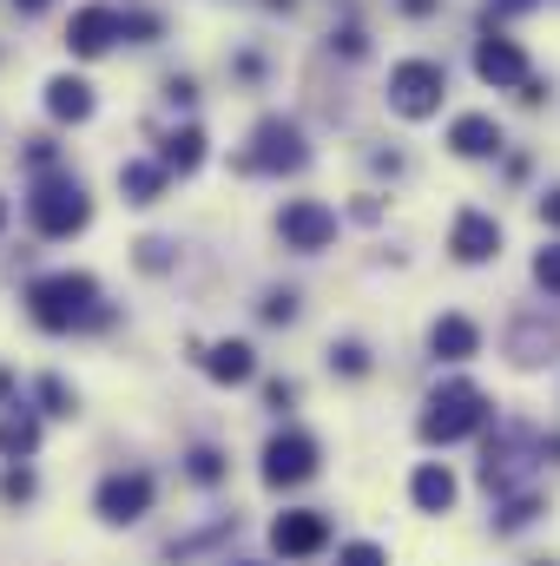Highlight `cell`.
Instances as JSON below:
<instances>
[{
    "instance_id": "1",
    "label": "cell",
    "mask_w": 560,
    "mask_h": 566,
    "mask_svg": "<svg viewBox=\"0 0 560 566\" xmlns=\"http://www.w3.org/2000/svg\"><path fill=\"white\" fill-rule=\"evenodd\" d=\"M27 310H33V323H40V329H53V336L106 323L100 283L86 277V271H53V277H33V283H27Z\"/></svg>"
},
{
    "instance_id": "2",
    "label": "cell",
    "mask_w": 560,
    "mask_h": 566,
    "mask_svg": "<svg viewBox=\"0 0 560 566\" xmlns=\"http://www.w3.org/2000/svg\"><path fill=\"white\" fill-rule=\"evenodd\" d=\"M488 396L468 382V376H455V382H442L428 402H422V416H416V434L428 441V448H455V441H468L475 428H488Z\"/></svg>"
},
{
    "instance_id": "3",
    "label": "cell",
    "mask_w": 560,
    "mask_h": 566,
    "mask_svg": "<svg viewBox=\"0 0 560 566\" xmlns=\"http://www.w3.org/2000/svg\"><path fill=\"white\" fill-rule=\"evenodd\" d=\"M535 454H548V441H541L535 428L501 422L495 428V441H488V454H481V488H488V494H515V488L528 481Z\"/></svg>"
},
{
    "instance_id": "4",
    "label": "cell",
    "mask_w": 560,
    "mask_h": 566,
    "mask_svg": "<svg viewBox=\"0 0 560 566\" xmlns=\"http://www.w3.org/2000/svg\"><path fill=\"white\" fill-rule=\"evenodd\" d=\"M27 218H33V231H40V238H73V231H86L93 198H86V185H80V178H40V185H33V198H27Z\"/></svg>"
},
{
    "instance_id": "5",
    "label": "cell",
    "mask_w": 560,
    "mask_h": 566,
    "mask_svg": "<svg viewBox=\"0 0 560 566\" xmlns=\"http://www.w3.org/2000/svg\"><path fill=\"white\" fill-rule=\"evenodd\" d=\"M442 93H448L442 60H403V66H390V113L428 119V113H442Z\"/></svg>"
},
{
    "instance_id": "6",
    "label": "cell",
    "mask_w": 560,
    "mask_h": 566,
    "mask_svg": "<svg viewBox=\"0 0 560 566\" xmlns=\"http://www.w3.org/2000/svg\"><path fill=\"white\" fill-rule=\"evenodd\" d=\"M245 165L251 171H303L310 165V145H303V126L297 119H258V133H251V151H245Z\"/></svg>"
},
{
    "instance_id": "7",
    "label": "cell",
    "mask_w": 560,
    "mask_h": 566,
    "mask_svg": "<svg viewBox=\"0 0 560 566\" xmlns=\"http://www.w3.org/2000/svg\"><path fill=\"white\" fill-rule=\"evenodd\" d=\"M93 507H100V521L106 527H133L152 514V474L133 468V474H106L100 481V494H93Z\"/></svg>"
},
{
    "instance_id": "8",
    "label": "cell",
    "mask_w": 560,
    "mask_h": 566,
    "mask_svg": "<svg viewBox=\"0 0 560 566\" xmlns=\"http://www.w3.org/2000/svg\"><path fill=\"white\" fill-rule=\"evenodd\" d=\"M317 474V441L303 434V428H283L265 441V481L271 488H297V481H310Z\"/></svg>"
},
{
    "instance_id": "9",
    "label": "cell",
    "mask_w": 560,
    "mask_h": 566,
    "mask_svg": "<svg viewBox=\"0 0 560 566\" xmlns=\"http://www.w3.org/2000/svg\"><path fill=\"white\" fill-rule=\"evenodd\" d=\"M271 547H278L283 560H310V554L330 547V521L317 507H290V514L271 521Z\"/></svg>"
},
{
    "instance_id": "10",
    "label": "cell",
    "mask_w": 560,
    "mask_h": 566,
    "mask_svg": "<svg viewBox=\"0 0 560 566\" xmlns=\"http://www.w3.org/2000/svg\"><path fill=\"white\" fill-rule=\"evenodd\" d=\"M278 231L290 251H323V244H336V211L317 205V198H297V205H283Z\"/></svg>"
},
{
    "instance_id": "11",
    "label": "cell",
    "mask_w": 560,
    "mask_h": 566,
    "mask_svg": "<svg viewBox=\"0 0 560 566\" xmlns=\"http://www.w3.org/2000/svg\"><path fill=\"white\" fill-rule=\"evenodd\" d=\"M475 73L488 80V86H528L535 73H528V53L515 46V40H501V33H481L475 40Z\"/></svg>"
},
{
    "instance_id": "12",
    "label": "cell",
    "mask_w": 560,
    "mask_h": 566,
    "mask_svg": "<svg viewBox=\"0 0 560 566\" xmlns=\"http://www.w3.org/2000/svg\"><path fill=\"white\" fill-rule=\"evenodd\" d=\"M448 251H455L462 264H488V258H501V224H495L488 211H455Z\"/></svg>"
},
{
    "instance_id": "13",
    "label": "cell",
    "mask_w": 560,
    "mask_h": 566,
    "mask_svg": "<svg viewBox=\"0 0 560 566\" xmlns=\"http://www.w3.org/2000/svg\"><path fill=\"white\" fill-rule=\"evenodd\" d=\"M113 40H126V33H120V7H80L73 27H66V46H73L80 60H100Z\"/></svg>"
},
{
    "instance_id": "14",
    "label": "cell",
    "mask_w": 560,
    "mask_h": 566,
    "mask_svg": "<svg viewBox=\"0 0 560 566\" xmlns=\"http://www.w3.org/2000/svg\"><path fill=\"white\" fill-rule=\"evenodd\" d=\"M455 474H448V461H422L416 474H409V501H416L422 514H448L455 507Z\"/></svg>"
},
{
    "instance_id": "15",
    "label": "cell",
    "mask_w": 560,
    "mask_h": 566,
    "mask_svg": "<svg viewBox=\"0 0 560 566\" xmlns=\"http://www.w3.org/2000/svg\"><path fill=\"white\" fill-rule=\"evenodd\" d=\"M46 113H53L60 126H86V119H93V86H86V80H73V73L46 80Z\"/></svg>"
},
{
    "instance_id": "16",
    "label": "cell",
    "mask_w": 560,
    "mask_h": 566,
    "mask_svg": "<svg viewBox=\"0 0 560 566\" xmlns=\"http://www.w3.org/2000/svg\"><path fill=\"white\" fill-rule=\"evenodd\" d=\"M428 349H435V363H468V356L481 349V329H475L468 316H435Z\"/></svg>"
},
{
    "instance_id": "17",
    "label": "cell",
    "mask_w": 560,
    "mask_h": 566,
    "mask_svg": "<svg viewBox=\"0 0 560 566\" xmlns=\"http://www.w3.org/2000/svg\"><path fill=\"white\" fill-rule=\"evenodd\" d=\"M448 145H455V158H495V151H501V126H495L488 113H462V119L448 126Z\"/></svg>"
},
{
    "instance_id": "18",
    "label": "cell",
    "mask_w": 560,
    "mask_h": 566,
    "mask_svg": "<svg viewBox=\"0 0 560 566\" xmlns=\"http://www.w3.org/2000/svg\"><path fill=\"white\" fill-rule=\"evenodd\" d=\"M205 376H211V382H251V376H258L251 343H211V349H205Z\"/></svg>"
},
{
    "instance_id": "19",
    "label": "cell",
    "mask_w": 560,
    "mask_h": 566,
    "mask_svg": "<svg viewBox=\"0 0 560 566\" xmlns=\"http://www.w3.org/2000/svg\"><path fill=\"white\" fill-rule=\"evenodd\" d=\"M33 448H40V409H20V402H13V409L0 416V454H7V461H27Z\"/></svg>"
},
{
    "instance_id": "20",
    "label": "cell",
    "mask_w": 560,
    "mask_h": 566,
    "mask_svg": "<svg viewBox=\"0 0 560 566\" xmlns=\"http://www.w3.org/2000/svg\"><path fill=\"white\" fill-rule=\"evenodd\" d=\"M158 165H165V171H178V178H185V171H198V165H205V133H198V126L165 133V145H158Z\"/></svg>"
},
{
    "instance_id": "21",
    "label": "cell",
    "mask_w": 560,
    "mask_h": 566,
    "mask_svg": "<svg viewBox=\"0 0 560 566\" xmlns=\"http://www.w3.org/2000/svg\"><path fill=\"white\" fill-rule=\"evenodd\" d=\"M554 349H560V329H548V323H521V329H515V363H521V369L554 363Z\"/></svg>"
},
{
    "instance_id": "22",
    "label": "cell",
    "mask_w": 560,
    "mask_h": 566,
    "mask_svg": "<svg viewBox=\"0 0 560 566\" xmlns=\"http://www.w3.org/2000/svg\"><path fill=\"white\" fill-rule=\"evenodd\" d=\"M165 178H172V171H165V165H126V171H120V191H126V198H133V205H152V198H158V185H165Z\"/></svg>"
},
{
    "instance_id": "23",
    "label": "cell",
    "mask_w": 560,
    "mask_h": 566,
    "mask_svg": "<svg viewBox=\"0 0 560 566\" xmlns=\"http://www.w3.org/2000/svg\"><path fill=\"white\" fill-rule=\"evenodd\" d=\"M535 521H541V494H508V507L495 514L501 534H521V527H535Z\"/></svg>"
},
{
    "instance_id": "24",
    "label": "cell",
    "mask_w": 560,
    "mask_h": 566,
    "mask_svg": "<svg viewBox=\"0 0 560 566\" xmlns=\"http://www.w3.org/2000/svg\"><path fill=\"white\" fill-rule=\"evenodd\" d=\"M33 396H40V416H73V389H66L60 376H40Z\"/></svg>"
},
{
    "instance_id": "25",
    "label": "cell",
    "mask_w": 560,
    "mask_h": 566,
    "mask_svg": "<svg viewBox=\"0 0 560 566\" xmlns=\"http://www.w3.org/2000/svg\"><path fill=\"white\" fill-rule=\"evenodd\" d=\"M336 566H390V554L376 541H350V547H336Z\"/></svg>"
},
{
    "instance_id": "26",
    "label": "cell",
    "mask_w": 560,
    "mask_h": 566,
    "mask_svg": "<svg viewBox=\"0 0 560 566\" xmlns=\"http://www.w3.org/2000/svg\"><path fill=\"white\" fill-rule=\"evenodd\" d=\"M535 283H541L548 296H560V244H548V251L535 258Z\"/></svg>"
},
{
    "instance_id": "27",
    "label": "cell",
    "mask_w": 560,
    "mask_h": 566,
    "mask_svg": "<svg viewBox=\"0 0 560 566\" xmlns=\"http://www.w3.org/2000/svg\"><path fill=\"white\" fill-rule=\"evenodd\" d=\"M330 363H336L343 376H363V369H370V349H363V343H336V349H330Z\"/></svg>"
},
{
    "instance_id": "28",
    "label": "cell",
    "mask_w": 560,
    "mask_h": 566,
    "mask_svg": "<svg viewBox=\"0 0 560 566\" xmlns=\"http://www.w3.org/2000/svg\"><path fill=\"white\" fill-rule=\"evenodd\" d=\"M120 33H126V40H158V13H120Z\"/></svg>"
},
{
    "instance_id": "29",
    "label": "cell",
    "mask_w": 560,
    "mask_h": 566,
    "mask_svg": "<svg viewBox=\"0 0 560 566\" xmlns=\"http://www.w3.org/2000/svg\"><path fill=\"white\" fill-rule=\"evenodd\" d=\"M218 474H225V461H218V448H191V481H205V488H211Z\"/></svg>"
},
{
    "instance_id": "30",
    "label": "cell",
    "mask_w": 560,
    "mask_h": 566,
    "mask_svg": "<svg viewBox=\"0 0 560 566\" xmlns=\"http://www.w3.org/2000/svg\"><path fill=\"white\" fill-rule=\"evenodd\" d=\"M290 316H297V296L290 290H271L265 296V323H290Z\"/></svg>"
},
{
    "instance_id": "31",
    "label": "cell",
    "mask_w": 560,
    "mask_h": 566,
    "mask_svg": "<svg viewBox=\"0 0 560 566\" xmlns=\"http://www.w3.org/2000/svg\"><path fill=\"white\" fill-rule=\"evenodd\" d=\"M0 494H7V501H27V494H33V474H27V468H13V474L0 481Z\"/></svg>"
},
{
    "instance_id": "32",
    "label": "cell",
    "mask_w": 560,
    "mask_h": 566,
    "mask_svg": "<svg viewBox=\"0 0 560 566\" xmlns=\"http://www.w3.org/2000/svg\"><path fill=\"white\" fill-rule=\"evenodd\" d=\"M541 0H488V20H508V13H535Z\"/></svg>"
},
{
    "instance_id": "33",
    "label": "cell",
    "mask_w": 560,
    "mask_h": 566,
    "mask_svg": "<svg viewBox=\"0 0 560 566\" xmlns=\"http://www.w3.org/2000/svg\"><path fill=\"white\" fill-rule=\"evenodd\" d=\"M139 264L145 271H165V244H158V238H145L139 244Z\"/></svg>"
},
{
    "instance_id": "34",
    "label": "cell",
    "mask_w": 560,
    "mask_h": 566,
    "mask_svg": "<svg viewBox=\"0 0 560 566\" xmlns=\"http://www.w3.org/2000/svg\"><path fill=\"white\" fill-rule=\"evenodd\" d=\"M336 46H343V53L356 60V53H363V27H343V33H336Z\"/></svg>"
},
{
    "instance_id": "35",
    "label": "cell",
    "mask_w": 560,
    "mask_h": 566,
    "mask_svg": "<svg viewBox=\"0 0 560 566\" xmlns=\"http://www.w3.org/2000/svg\"><path fill=\"white\" fill-rule=\"evenodd\" d=\"M541 224H554V231H560V185L541 198Z\"/></svg>"
},
{
    "instance_id": "36",
    "label": "cell",
    "mask_w": 560,
    "mask_h": 566,
    "mask_svg": "<svg viewBox=\"0 0 560 566\" xmlns=\"http://www.w3.org/2000/svg\"><path fill=\"white\" fill-rule=\"evenodd\" d=\"M290 396H297L290 382H271V389H265V402H271V409H290Z\"/></svg>"
},
{
    "instance_id": "37",
    "label": "cell",
    "mask_w": 560,
    "mask_h": 566,
    "mask_svg": "<svg viewBox=\"0 0 560 566\" xmlns=\"http://www.w3.org/2000/svg\"><path fill=\"white\" fill-rule=\"evenodd\" d=\"M403 13H416V20H428V13H435V0H403Z\"/></svg>"
},
{
    "instance_id": "38",
    "label": "cell",
    "mask_w": 560,
    "mask_h": 566,
    "mask_svg": "<svg viewBox=\"0 0 560 566\" xmlns=\"http://www.w3.org/2000/svg\"><path fill=\"white\" fill-rule=\"evenodd\" d=\"M7 396H13V376H7V369H0V402H7Z\"/></svg>"
},
{
    "instance_id": "39",
    "label": "cell",
    "mask_w": 560,
    "mask_h": 566,
    "mask_svg": "<svg viewBox=\"0 0 560 566\" xmlns=\"http://www.w3.org/2000/svg\"><path fill=\"white\" fill-rule=\"evenodd\" d=\"M13 7H20V13H40V7H46V0H13Z\"/></svg>"
},
{
    "instance_id": "40",
    "label": "cell",
    "mask_w": 560,
    "mask_h": 566,
    "mask_svg": "<svg viewBox=\"0 0 560 566\" xmlns=\"http://www.w3.org/2000/svg\"><path fill=\"white\" fill-rule=\"evenodd\" d=\"M0 224H7V198H0Z\"/></svg>"
},
{
    "instance_id": "41",
    "label": "cell",
    "mask_w": 560,
    "mask_h": 566,
    "mask_svg": "<svg viewBox=\"0 0 560 566\" xmlns=\"http://www.w3.org/2000/svg\"><path fill=\"white\" fill-rule=\"evenodd\" d=\"M238 566H258V560H238Z\"/></svg>"
},
{
    "instance_id": "42",
    "label": "cell",
    "mask_w": 560,
    "mask_h": 566,
    "mask_svg": "<svg viewBox=\"0 0 560 566\" xmlns=\"http://www.w3.org/2000/svg\"><path fill=\"white\" fill-rule=\"evenodd\" d=\"M541 566H554V560H541Z\"/></svg>"
}]
</instances>
